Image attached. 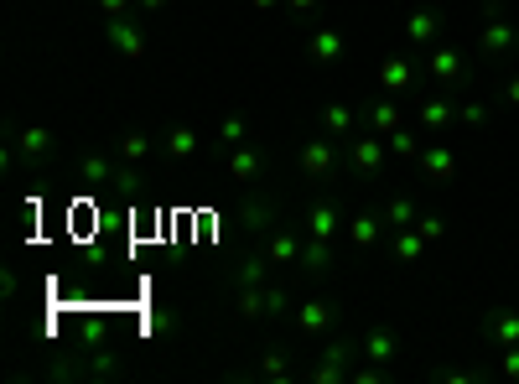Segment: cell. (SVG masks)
Wrapping results in <instances>:
<instances>
[{
  "label": "cell",
  "mask_w": 519,
  "mask_h": 384,
  "mask_svg": "<svg viewBox=\"0 0 519 384\" xmlns=\"http://www.w3.org/2000/svg\"><path fill=\"white\" fill-rule=\"evenodd\" d=\"M484 47H488V53H499V47H509V32H504V26H494V32L484 37Z\"/></svg>",
  "instance_id": "cell-1"
},
{
  "label": "cell",
  "mask_w": 519,
  "mask_h": 384,
  "mask_svg": "<svg viewBox=\"0 0 519 384\" xmlns=\"http://www.w3.org/2000/svg\"><path fill=\"white\" fill-rule=\"evenodd\" d=\"M499 338H519V322H514V317H499Z\"/></svg>",
  "instance_id": "cell-2"
}]
</instances>
